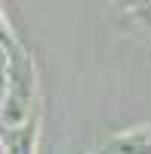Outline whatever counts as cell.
I'll return each mask as SVG.
<instances>
[{"instance_id":"1","label":"cell","mask_w":151,"mask_h":154,"mask_svg":"<svg viewBox=\"0 0 151 154\" xmlns=\"http://www.w3.org/2000/svg\"><path fill=\"white\" fill-rule=\"evenodd\" d=\"M3 51H6V94H3V124L18 127L33 103V91H36V75H33V63L30 57L18 48L15 39H9V33L3 36Z\"/></svg>"},{"instance_id":"2","label":"cell","mask_w":151,"mask_h":154,"mask_svg":"<svg viewBox=\"0 0 151 154\" xmlns=\"http://www.w3.org/2000/svg\"><path fill=\"white\" fill-rule=\"evenodd\" d=\"M103 154H109V148H106V151H103Z\"/></svg>"},{"instance_id":"3","label":"cell","mask_w":151,"mask_h":154,"mask_svg":"<svg viewBox=\"0 0 151 154\" xmlns=\"http://www.w3.org/2000/svg\"><path fill=\"white\" fill-rule=\"evenodd\" d=\"M109 154H112V151H109Z\"/></svg>"}]
</instances>
